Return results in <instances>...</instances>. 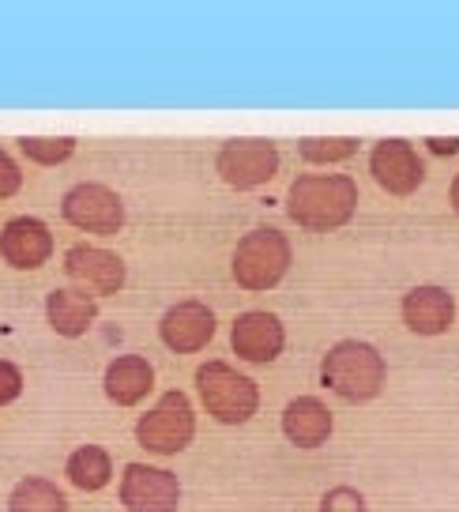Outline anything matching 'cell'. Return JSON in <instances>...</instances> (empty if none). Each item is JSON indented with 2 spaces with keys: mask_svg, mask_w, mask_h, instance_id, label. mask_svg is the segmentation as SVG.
<instances>
[{
  "mask_svg": "<svg viewBox=\"0 0 459 512\" xmlns=\"http://www.w3.org/2000/svg\"><path fill=\"white\" fill-rule=\"evenodd\" d=\"M358 208V185L347 174H301L286 192V215L313 234L350 223Z\"/></svg>",
  "mask_w": 459,
  "mask_h": 512,
  "instance_id": "6da1fadb",
  "label": "cell"
},
{
  "mask_svg": "<svg viewBox=\"0 0 459 512\" xmlns=\"http://www.w3.org/2000/svg\"><path fill=\"white\" fill-rule=\"evenodd\" d=\"M320 377L332 388L335 396H343L350 403L377 400L384 381H388V366L373 343L362 339H343L320 362Z\"/></svg>",
  "mask_w": 459,
  "mask_h": 512,
  "instance_id": "7a4b0ae2",
  "label": "cell"
},
{
  "mask_svg": "<svg viewBox=\"0 0 459 512\" xmlns=\"http://www.w3.org/2000/svg\"><path fill=\"white\" fill-rule=\"evenodd\" d=\"M196 388H200L207 415L222 426H241L260 407V388L253 377H245L226 362H204L196 369Z\"/></svg>",
  "mask_w": 459,
  "mask_h": 512,
  "instance_id": "3957f363",
  "label": "cell"
},
{
  "mask_svg": "<svg viewBox=\"0 0 459 512\" xmlns=\"http://www.w3.org/2000/svg\"><path fill=\"white\" fill-rule=\"evenodd\" d=\"M290 268V241L275 226L249 230L234 249V279L245 290H271Z\"/></svg>",
  "mask_w": 459,
  "mask_h": 512,
  "instance_id": "277c9868",
  "label": "cell"
},
{
  "mask_svg": "<svg viewBox=\"0 0 459 512\" xmlns=\"http://www.w3.org/2000/svg\"><path fill=\"white\" fill-rule=\"evenodd\" d=\"M196 437V415H192V403L185 392H166L136 426V441L155 456H174L181 448L192 445Z\"/></svg>",
  "mask_w": 459,
  "mask_h": 512,
  "instance_id": "5b68a950",
  "label": "cell"
},
{
  "mask_svg": "<svg viewBox=\"0 0 459 512\" xmlns=\"http://www.w3.org/2000/svg\"><path fill=\"white\" fill-rule=\"evenodd\" d=\"M215 166H219L222 181L230 189H260V185H268L271 177L279 174V147L271 144V140H260V136L226 140Z\"/></svg>",
  "mask_w": 459,
  "mask_h": 512,
  "instance_id": "8992f818",
  "label": "cell"
},
{
  "mask_svg": "<svg viewBox=\"0 0 459 512\" xmlns=\"http://www.w3.org/2000/svg\"><path fill=\"white\" fill-rule=\"evenodd\" d=\"M61 215L87 234H117L125 226V204L121 196L98 181H83L61 200Z\"/></svg>",
  "mask_w": 459,
  "mask_h": 512,
  "instance_id": "52a82bcc",
  "label": "cell"
},
{
  "mask_svg": "<svg viewBox=\"0 0 459 512\" xmlns=\"http://www.w3.org/2000/svg\"><path fill=\"white\" fill-rule=\"evenodd\" d=\"M181 486L174 471L151 464H128L121 475V505L125 512H177Z\"/></svg>",
  "mask_w": 459,
  "mask_h": 512,
  "instance_id": "ba28073f",
  "label": "cell"
},
{
  "mask_svg": "<svg viewBox=\"0 0 459 512\" xmlns=\"http://www.w3.org/2000/svg\"><path fill=\"white\" fill-rule=\"evenodd\" d=\"M369 174L377 177V185L392 196H411L426 181L422 155L407 140H380L369 155Z\"/></svg>",
  "mask_w": 459,
  "mask_h": 512,
  "instance_id": "9c48e42d",
  "label": "cell"
},
{
  "mask_svg": "<svg viewBox=\"0 0 459 512\" xmlns=\"http://www.w3.org/2000/svg\"><path fill=\"white\" fill-rule=\"evenodd\" d=\"M64 275H72L83 294H117L125 287V260L98 245H72L64 256Z\"/></svg>",
  "mask_w": 459,
  "mask_h": 512,
  "instance_id": "30bf717a",
  "label": "cell"
},
{
  "mask_svg": "<svg viewBox=\"0 0 459 512\" xmlns=\"http://www.w3.org/2000/svg\"><path fill=\"white\" fill-rule=\"evenodd\" d=\"M230 343L238 358L253 362V366H264V362H275L286 347V328L275 313H264V309H253V313H241L230 328Z\"/></svg>",
  "mask_w": 459,
  "mask_h": 512,
  "instance_id": "8fae6325",
  "label": "cell"
},
{
  "mask_svg": "<svg viewBox=\"0 0 459 512\" xmlns=\"http://www.w3.org/2000/svg\"><path fill=\"white\" fill-rule=\"evenodd\" d=\"M162 343L177 354L204 351L211 336H215V313L204 302H177L159 324Z\"/></svg>",
  "mask_w": 459,
  "mask_h": 512,
  "instance_id": "7c38bea8",
  "label": "cell"
},
{
  "mask_svg": "<svg viewBox=\"0 0 459 512\" xmlns=\"http://www.w3.org/2000/svg\"><path fill=\"white\" fill-rule=\"evenodd\" d=\"M456 320V302L444 287H414L403 298V324L414 336H441Z\"/></svg>",
  "mask_w": 459,
  "mask_h": 512,
  "instance_id": "4fadbf2b",
  "label": "cell"
},
{
  "mask_svg": "<svg viewBox=\"0 0 459 512\" xmlns=\"http://www.w3.org/2000/svg\"><path fill=\"white\" fill-rule=\"evenodd\" d=\"M53 253V234L38 219H12L0 230V256L12 268H38Z\"/></svg>",
  "mask_w": 459,
  "mask_h": 512,
  "instance_id": "5bb4252c",
  "label": "cell"
},
{
  "mask_svg": "<svg viewBox=\"0 0 459 512\" xmlns=\"http://www.w3.org/2000/svg\"><path fill=\"white\" fill-rule=\"evenodd\" d=\"M332 411L317 396H298L286 403L283 411V433L290 445L298 448H320L332 437Z\"/></svg>",
  "mask_w": 459,
  "mask_h": 512,
  "instance_id": "9a60e30c",
  "label": "cell"
},
{
  "mask_svg": "<svg viewBox=\"0 0 459 512\" xmlns=\"http://www.w3.org/2000/svg\"><path fill=\"white\" fill-rule=\"evenodd\" d=\"M155 384V369L147 358H136V354H125V358H113L110 369H106V396H110L117 407H132L140 403Z\"/></svg>",
  "mask_w": 459,
  "mask_h": 512,
  "instance_id": "2e32d148",
  "label": "cell"
},
{
  "mask_svg": "<svg viewBox=\"0 0 459 512\" xmlns=\"http://www.w3.org/2000/svg\"><path fill=\"white\" fill-rule=\"evenodd\" d=\"M95 302H91V294H83V290H72V287H61L53 290L46 298V317L53 324V332H61V336L76 339L83 336L91 324H95Z\"/></svg>",
  "mask_w": 459,
  "mask_h": 512,
  "instance_id": "e0dca14e",
  "label": "cell"
},
{
  "mask_svg": "<svg viewBox=\"0 0 459 512\" xmlns=\"http://www.w3.org/2000/svg\"><path fill=\"white\" fill-rule=\"evenodd\" d=\"M68 479H72V486H80V490H102L106 482H110L113 475V460H110V452L102 445H83L76 448L72 456H68Z\"/></svg>",
  "mask_w": 459,
  "mask_h": 512,
  "instance_id": "ac0fdd59",
  "label": "cell"
},
{
  "mask_svg": "<svg viewBox=\"0 0 459 512\" xmlns=\"http://www.w3.org/2000/svg\"><path fill=\"white\" fill-rule=\"evenodd\" d=\"M8 512H68L64 494L49 479H23L8 497Z\"/></svg>",
  "mask_w": 459,
  "mask_h": 512,
  "instance_id": "d6986e66",
  "label": "cell"
},
{
  "mask_svg": "<svg viewBox=\"0 0 459 512\" xmlns=\"http://www.w3.org/2000/svg\"><path fill=\"white\" fill-rule=\"evenodd\" d=\"M301 159L309 162H339L350 159L358 151V140L354 136H305L298 144Z\"/></svg>",
  "mask_w": 459,
  "mask_h": 512,
  "instance_id": "ffe728a7",
  "label": "cell"
},
{
  "mask_svg": "<svg viewBox=\"0 0 459 512\" xmlns=\"http://www.w3.org/2000/svg\"><path fill=\"white\" fill-rule=\"evenodd\" d=\"M19 151L27 155V159L42 162V166H57L64 162L72 151H76V140L72 136H53V140H38V136H19Z\"/></svg>",
  "mask_w": 459,
  "mask_h": 512,
  "instance_id": "44dd1931",
  "label": "cell"
},
{
  "mask_svg": "<svg viewBox=\"0 0 459 512\" xmlns=\"http://www.w3.org/2000/svg\"><path fill=\"white\" fill-rule=\"evenodd\" d=\"M320 512H365V497L354 486H332L320 497Z\"/></svg>",
  "mask_w": 459,
  "mask_h": 512,
  "instance_id": "7402d4cb",
  "label": "cell"
},
{
  "mask_svg": "<svg viewBox=\"0 0 459 512\" xmlns=\"http://www.w3.org/2000/svg\"><path fill=\"white\" fill-rule=\"evenodd\" d=\"M19 392H23V377H19V366H12V362H4V358H0V407H8V403L19 396Z\"/></svg>",
  "mask_w": 459,
  "mask_h": 512,
  "instance_id": "603a6c76",
  "label": "cell"
},
{
  "mask_svg": "<svg viewBox=\"0 0 459 512\" xmlns=\"http://www.w3.org/2000/svg\"><path fill=\"white\" fill-rule=\"evenodd\" d=\"M19 185H23L19 166L12 162V155H4V151H0V196H4V200H12V196L19 192Z\"/></svg>",
  "mask_w": 459,
  "mask_h": 512,
  "instance_id": "cb8c5ba5",
  "label": "cell"
},
{
  "mask_svg": "<svg viewBox=\"0 0 459 512\" xmlns=\"http://www.w3.org/2000/svg\"><path fill=\"white\" fill-rule=\"evenodd\" d=\"M426 147L433 151V155H444V159H448V155H456L459 151V136H429Z\"/></svg>",
  "mask_w": 459,
  "mask_h": 512,
  "instance_id": "d4e9b609",
  "label": "cell"
},
{
  "mask_svg": "<svg viewBox=\"0 0 459 512\" xmlns=\"http://www.w3.org/2000/svg\"><path fill=\"white\" fill-rule=\"evenodd\" d=\"M448 200H452V208H456V215H459V174H456V181H452V189H448Z\"/></svg>",
  "mask_w": 459,
  "mask_h": 512,
  "instance_id": "484cf974",
  "label": "cell"
}]
</instances>
